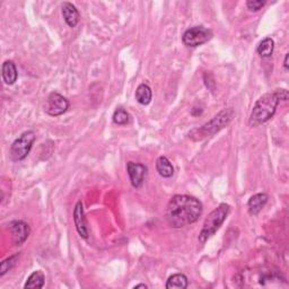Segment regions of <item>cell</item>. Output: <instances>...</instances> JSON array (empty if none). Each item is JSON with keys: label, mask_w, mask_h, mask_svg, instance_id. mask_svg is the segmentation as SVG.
Masks as SVG:
<instances>
[{"label": "cell", "mask_w": 289, "mask_h": 289, "mask_svg": "<svg viewBox=\"0 0 289 289\" xmlns=\"http://www.w3.org/2000/svg\"><path fill=\"white\" fill-rule=\"evenodd\" d=\"M69 109V101L59 93H51L46 97L44 111L51 116H59L66 113Z\"/></svg>", "instance_id": "7"}, {"label": "cell", "mask_w": 289, "mask_h": 289, "mask_svg": "<svg viewBox=\"0 0 289 289\" xmlns=\"http://www.w3.org/2000/svg\"><path fill=\"white\" fill-rule=\"evenodd\" d=\"M213 38V32L205 26H193L188 28L182 36L185 46L196 47L205 44Z\"/></svg>", "instance_id": "6"}, {"label": "cell", "mask_w": 289, "mask_h": 289, "mask_svg": "<svg viewBox=\"0 0 289 289\" xmlns=\"http://www.w3.org/2000/svg\"><path fill=\"white\" fill-rule=\"evenodd\" d=\"M10 231L12 243L15 245H21L29 236L31 228H29L28 224L23 221H14L10 223Z\"/></svg>", "instance_id": "9"}, {"label": "cell", "mask_w": 289, "mask_h": 289, "mask_svg": "<svg viewBox=\"0 0 289 289\" xmlns=\"http://www.w3.org/2000/svg\"><path fill=\"white\" fill-rule=\"evenodd\" d=\"M280 101H287L288 100V90L287 89H277Z\"/></svg>", "instance_id": "22"}, {"label": "cell", "mask_w": 289, "mask_h": 289, "mask_svg": "<svg viewBox=\"0 0 289 289\" xmlns=\"http://www.w3.org/2000/svg\"><path fill=\"white\" fill-rule=\"evenodd\" d=\"M202 111H204V109H201V107H193L192 111H191V114L195 115V116L200 115V114H202Z\"/></svg>", "instance_id": "23"}, {"label": "cell", "mask_w": 289, "mask_h": 289, "mask_svg": "<svg viewBox=\"0 0 289 289\" xmlns=\"http://www.w3.org/2000/svg\"><path fill=\"white\" fill-rule=\"evenodd\" d=\"M189 285L188 277L183 274H175L167 279V289H185Z\"/></svg>", "instance_id": "16"}, {"label": "cell", "mask_w": 289, "mask_h": 289, "mask_svg": "<svg viewBox=\"0 0 289 289\" xmlns=\"http://www.w3.org/2000/svg\"><path fill=\"white\" fill-rule=\"evenodd\" d=\"M156 170L158 174L164 179H170L174 174V167L170 159L165 156H161L156 161Z\"/></svg>", "instance_id": "14"}, {"label": "cell", "mask_w": 289, "mask_h": 289, "mask_svg": "<svg viewBox=\"0 0 289 289\" xmlns=\"http://www.w3.org/2000/svg\"><path fill=\"white\" fill-rule=\"evenodd\" d=\"M269 200V196L267 193H257V195L250 198L248 202L249 213L251 215H258L260 211L265 208L267 202Z\"/></svg>", "instance_id": "12"}, {"label": "cell", "mask_w": 289, "mask_h": 289, "mask_svg": "<svg viewBox=\"0 0 289 289\" xmlns=\"http://www.w3.org/2000/svg\"><path fill=\"white\" fill-rule=\"evenodd\" d=\"M18 77L17 68L11 60H7L2 63V78L7 85H14Z\"/></svg>", "instance_id": "13"}, {"label": "cell", "mask_w": 289, "mask_h": 289, "mask_svg": "<svg viewBox=\"0 0 289 289\" xmlns=\"http://www.w3.org/2000/svg\"><path fill=\"white\" fill-rule=\"evenodd\" d=\"M288 57H289V54L287 53L286 55H285V61H284V67L286 70H288Z\"/></svg>", "instance_id": "24"}, {"label": "cell", "mask_w": 289, "mask_h": 289, "mask_svg": "<svg viewBox=\"0 0 289 289\" xmlns=\"http://www.w3.org/2000/svg\"><path fill=\"white\" fill-rule=\"evenodd\" d=\"M275 49V41L271 37H267L265 40L260 42V44L258 45L257 52L260 54L262 58H270L274 53Z\"/></svg>", "instance_id": "17"}, {"label": "cell", "mask_w": 289, "mask_h": 289, "mask_svg": "<svg viewBox=\"0 0 289 289\" xmlns=\"http://www.w3.org/2000/svg\"><path fill=\"white\" fill-rule=\"evenodd\" d=\"M36 135L33 130H27L21 133L17 139L12 142L9 150V156L12 162L23 161L31 152Z\"/></svg>", "instance_id": "5"}, {"label": "cell", "mask_w": 289, "mask_h": 289, "mask_svg": "<svg viewBox=\"0 0 289 289\" xmlns=\"http://www.w3.org/2000/svg\"><path fill=\"white\" fill-rule=\"evenodd\" d=\"M235 116V111L232 109V107H228L219 112L217 115H215L213 119L205 123L204 126L199 129H196V130H192L190 132L189 137L191 138L192 140L198 141L202 140L204 138L210 137L215 135L222 130V129L225 128L226 126L231 123L233 118Z\"/></svg>", "instance_id": "3"}, {"label": "cell", "mask_w": 289, "mask_h": 289, "mask_svg": "<svg viewBox=\"0 0 289 289\" xmlns=\"http://www.w3.org/2000/svg\"><path fill=\"white\" fill-rule=\"evenodd\" d=\"M130 121V115H129L128 112L123 109V107H119L114 111L113 114V122L118 126H124V124H128Z\"/></svg>", "instance_id": "19"}, {"label": "cell", "mask_w": 289, "mask_h": 289, "mask_svg": "<svg viewBox=\"0 0 289 289\" xmlns=\"http://www.w3.org/2000/svg\"><path fill=\"white\" fill-rule=\"evenodd\" d=\"M152 88L147 84H140L136 90V100L141 105H147L152 102Z\"/></svg>", "instance_id": "15"}, {"label": "cell", "mask_w": 289, "mask_h": 289, "mask_svg": "<svg viewBox=\"0 0 289 289\" xmlns=\"http://www.w3.org/2000/svg\"><path fill=\"white\" fill-rule=\"evenodd\" d=\"M44 280L45 277L42 271H34L27 278V282L25 284L24 288H43V286H44Z\"/></svg>", "instance_id": "18"}, {"label": "cell", "mask_w": 289, "mask_h": 289, "mask_svg": "<svg viewBox=\"0 0 289 289\" xmlns=\"http://www.w3.org/2000/svg\"><path fill=\"white\" fill-rule=\"evenodd\" d=\"M266 3V0H250L247 2V6L251 11H259Z\"/></svg>", "instance_id": "21"}, {"label": "cell", "mask_w": 289, "mask_h": 289, "mask_svg": "<svg viewBox=\"0 0 289 289\" xmlns=\"http://www.w3.org/2000/svg\"><path fill=\"white\" fill-rule=\"evenodd\" d=\"M74 222L76 230L78 232V234L83 237V239H87L89 235L87 221H86L84 208H83V202L78 201L75 206L74 209Z\"/></svg>", "instance_id": "10"}, {"label": "cell", "mask_w": 289, "mask_h": 289, "mask_svg": "<svg viewBox=\"0 0 289 289\" xmlns=\"http://www.w3.org/2000/svg\"><path fill=\"white\" fill-rule=\"evenodd\" d=\"M231 207L226 204L219 205L217 208L214 209L209 214L208 217L206 218L202 226V230L199 234V242L201 244H205L211 236L216 234L221 226L226 221L228 214H230Z\"/></svg>", "instance_id": "4"}, {"label": "cell", "mask_w": 289, "mask_h": 289, "mask_svg": "<svg viewBox=\"0 0 289 289\" xmlns=\"http://www.w3.org/2000/svg\"><path fill=\"white\" fill-rule=\"evenodd\" d=\"M280 102L277 89L273 93H267L259 98L254 104L251 115H250V126L258 127L273 118Z\"/></svg>", "instance_id": "2"}, {"label": "cell", "mask_w": 289, "mask_h": 289, "mask_svg": "<svg viewBox=\"0 0 289 289\" xmlns=\"http://www.w3.org/2000/svg\"><path fill=\"white\" fill-rule=\"evenodd\" d=\"M127 171L132 187L136 189L141 188V185L144 184L146 174H147V167L144 164L129 162L127 164Z\"/></svg>", "instance_id": "8"}, {"label": "cell", "mask_w": 289, "mask_h": 289, "mask_svg": "<svg viewBox=\"0 0 289 289\" xmlns=\"http://www.w3.org/2000/svg\"><path fill=\"white\" fill-rule=\"evenodd\" d=\"M18 258H19V253L5 259V260L1 262V265H0V276H3L6 273H8V271H9L12 267L16 265L17 259Z\"/></svg>", "instance_id": "20"}, {"label": "cell", "mask_w": 289, "mask_h": 289, "mask_svg": "<svg viewBox=\"0 0 289 289\" xmlns=\"http://www.w3.org/2000/svg\"><path fill=\"white\" fill-rule=\"evenodd\" d=\"M61 11H62L64 21L68 24V26L76 27L80 19L78 9H77V8L70 2H63V5L61 7Z\"/></svg>", "instance_id": "11"}, {"label": "cell", "mask_w": 289, "mask_h": 289, "mask_svg": "<svg viewBox=\"0 0 289 289\" xmlns=\"http://www.w3.org/2000/svg\"><path fill=\"white\" fill-rule=\"evenodd\" d=\"M201 202L195 197L176 195L168 202L165 217L168 225L173 228H182L196 223L202 215Z\"/></svg>", "instance_id": "1"}, {"label": "cell", "mask_w": 289, "mask_h": 289, "mask_svg": "<svg viewBox=\"0 0 289 289\" xmlns=\"http://www.w3.org/2000/svg\"><path fill=\"white\" fill-rule=\"evenodd\" d=\"M135 289H137V288H148V286L147 285H145V284H139V285H136L135 287H133Z\"/></svg>", "instance_id": "25"}]
</instances>
